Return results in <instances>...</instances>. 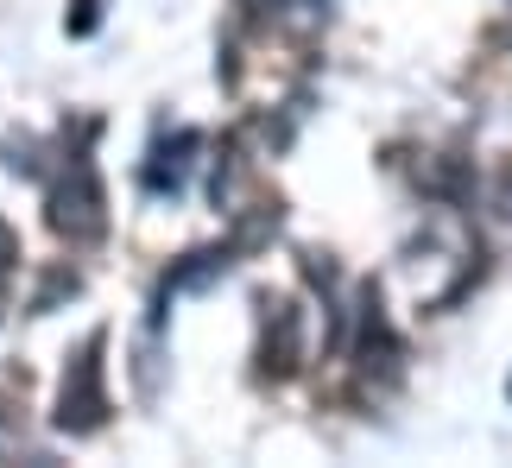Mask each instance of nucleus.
I'll list each match as a JSON object with an SVG mask.
<instances>
[{"instance_id": "5", "label": "nucleus", "mask_w": 512, "mask_h": 468, "mask_svg": "<svg viewBox=\"0 0 512 468\" xmlns=\"http://www.w3.org/2000/svg\"><path fill=\"white\" fill-rule=\"evenodd\" d=\"M13 260H19V241H13V228H7V222H0V272H7Z\"/></svg>"}, {"instance_id": "3", "label": "nucleus", "mask_w": 512, "mask_h": 468, "mask_svg": "<svg viewBox=\"0 0 512 468\" xmlns=\"http://www.w3.org/2000/svg\"><path fill=\"white\" fill-rule=\"evenodd\" d=\"M190 152H196V133H177L171 146H159L152 152V165H146V190H184V178H190Z\"/></svg>"}, {"instance_id": "1", "label": "nucleus", "mask_w": 512, "mask_h": 468, "mask_svg": "<svg viewBox=\"0 0 512 468\" xmlns=\"http://www.w3.org/2000/svg\"><path fill=\"white\" fill-rule=\"evenodd\" d=\"M51 228L64 234L70 247H89L108 234V197H102V178L89 171L83 152L64 159V178L51 184Z\"/></svg>"}, {"instance_id": "2", "label": "nucleus", "mask_w": 512, "mask_h": 468, "mask_svg": "<svg viewBox=\"0 0 512 468\" xmlns=\"http://www.w3.org/2000/svg\"><path fill=\"white\" fill-rule=\"evenodd\" d=\"M108 418V386H102V336L83 342V355L70 361L64 393H57V431H102Z\"/></svg>"}, {"instance_id": "4", "label": "nucleus", "mask_w": 512, "mask_h": 468, "mask_svg": "<svg viewBox=\"0 0 512 468\" xmlns=\"http://www.w3.org/2000/svg\"><path fill=\"white\" fill-rule=\"evenodd\" d=\"M95 19H102V0H76V19H70V32H95Z\"/></svg>"}]
</instances>
